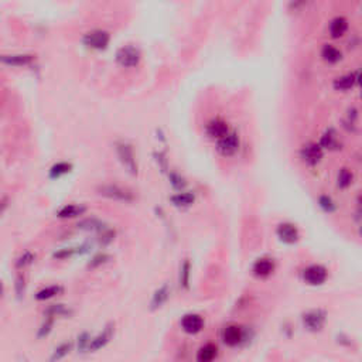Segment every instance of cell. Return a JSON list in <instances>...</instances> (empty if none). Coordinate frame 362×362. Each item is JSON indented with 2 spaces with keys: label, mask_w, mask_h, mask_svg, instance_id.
Here are the masks:
<instances>
[{
  "label": "cell",
  "mask_w": 362,
  "mask_h": 362,
  "mask_svg": "<svg viewBox=\"0 0 362 362\" xmlns=\"http://www.w3.org/2000/svg\"><path fill=\"white\" fill-rule=\"evenodd\" d=\"M98 192L102 197L115 199V201H122V203H132L135 199V195H133V192L130 191V190L116 184L101 185L98 188Z\"/></svg>",
  "instance_id": "obj_1"
},
{
  "label": "cell",
  "mask_w": 362,
  "mask_h": 362,
  "mask_svg": "<svg viewBox=\"0 0 362 362\" xmlns=\"http://www.w3.org/2000/svg\"><path fill=\"white\" fill-rule=\"evenodd\" d=\"M301 321H303V326L307 328L308 331L318 333L326 326L327 313L324 310H321V308H314V310H310L307 313H304L303 317H301Z\"/></svg>",
  "instance_id": "obj_2"
},
{
  "label": "cell",
  "mask_w": 362,
  "mask_h": 362,
  "mask_svg": "<svg viewBox=\"0 0 362 362\" xmlns=\"http://www.w3.org/2000/svg\"><path fill=\"white\" fill-rule=\"evenodd\" d=\"M328 279V270L321 265H310L303 270V280L310 286H321Z\"/></svg>",
  "instance_id": "obj_3"
},
{
  "label": "cell",
  "mask_w": 362,
  "mask_h": 362,
  "mask_svg": "<svg viewBox=\"0 0 362 362\" xmlns=\"http://www.w3.org/2000/svg\"><path fill=\"white\" fill-rule=\"evenodd\" d=\"M116 153L117 156H119L120 163L123 164V167L129 171V173H132V174H136L137 164L132 146L128 143H125V142H119V143H116Z\"/></svg>",
  "instance_id": "obj_4"
},
{
  "label": "cell",
  "mask_w": 362,
  "mask_h": 362,
  "mask_svg": "<svg viewBox=\"0 0 362 362\" xmlns=\"http://www.w3.org/2000/svg\"><path fill=\"white\" fill-rule=\"evenodd\" d=\"M116 61L117 64H120L122 67H126V68L136 67L140 61V51L133 46L120 47L116 53Z\"/></svg>",
  "instance_id": "obj_5"
},
{
  "label": "cell",
  "mask_w": 362,
  "mask_h": 362,
  "mask_svg": "<svg viewBox=\"0 0 362 362\" xmlns=\"http://www.w3.org/2000/svg\"><path fill=\"white\" fill-rule=\"evenodd\" d=\"M113 335H115V324H113V323H109V324L105 326V328H103L99 334L95 335V337L91 340L88 352H98L99 349L105 348L110 342V340L113 338Z\"/></svg>",
  "instance_id": "obj_6"
},
{
  "label": "cell",
  "mask_w": 362,
  "mask_h": 362,
  "mask_svg": "<svg viewBox=\"0 0 362 362\" xmlns=\"http://www.w3.org/2000/svg\"><path fill=\"white\" fill-rule=\"evenodd\" d=\"M244 338H245V333L240 326L231 324L222 330V342L228 347H238L239 344H242Z\"/></svg>",
  "instance_id": "obj_7"
},
{
  "label": "cell",
  "mask_w": 362,
  "mask_h": 362,
  "mask_svg": "<svg viewBox=\"0 0 362 362\" xmlns=\"http://www.w3.org/2000/svg\"><path fill=\"white\" fill-rule=\"evenodd\" d=\"M180 326H181L184 333L190 335H195L203 331V328H204V318L199 314L190 313V314H185L181 317Z\"/></svg>",
  "instance_id": "obj_8"
},
{
  "label": "cell",
  "mask_w": 362,
  "mask_h": 362,
  "mask_svg": "<svg viewBox=\"0 0 362 362\" xmlns=\"http://www.w3.org/2000/svg\"><path fill=\"white\" fill-rule=\"evenodd\" d=\"M84 43L91 48L95 50H103L109 44V33L105 30H92L85 34Z\"/></svg>",
  "instance_id": "obj_9"
},
{
  "label": "cell",
  "mask_w": 362,
  "mask_h": 362,
  "mask_svg": "<svg viewBox=\"0 0 362 362\" xmlns=\"http://www.w3.org/2000/svg\"><path fill=\"white\" fill-rule=\"evenodd\" d=\"M276 233L279 236V239L283 242V244H287V245H293L296 244L299 238H300V233H299V229L297 226L290 224V222H283L280 225L277 226L276 229Z\"/></svg>",
  "instance_id": "obj_10"
},
{
  "label": "cell",
  "mask_w": 362,
  "mask_h": 362,
  "mask_svg": "<svg viewBox=\"0 0 362 362\" xmlns=\"http://www.w3.org/2000/svg\"><path fill=\"white\" fill-rule=\"evenodd\" d=\"M239 147V139L235 133H228L226 136L218 140V150L224 156H232Z\"/></svg>",
  "instance_id": "obj_11"
},
{
  "label": "cell",
  "mask_w": 362,
  "mask_h": 362,
  "mask_svg": "<svg viewBox=\"0 0 362 362\" xmlns=\"http://www.w3.org/2000/svg\"><path fill=\"white\" fill-rule=\"evenodd\" d=\"M323 157L321 146L317 143H307L301 149V158L308 164H317Z\"/></svg>",
  "instance_id": "obj_12"
},
{
  "label": "cell",
  "mask_w": 362,
  "mask_h": 362,
  "mask_svg": "<svg viewBox=\"0 0 362 362\" xmlns=\"http://www.w3.org/2000/svg\"><path fill=\"white\" fill-rule=\"evenodd\" d=\"M274 270V262L270 258H260L255 262V265L252 267L253 274L256 277H267L273 273Z\"/></svg>",
  "instance_id": "obj_13"
},
{
  "label": "cell",
  "mask_w": 362,
  "mask_h": 362,
  "mask_svg": "<svg viewBox=\"0 0 362 362\" xmlns=\"http://www.w3.org/2000/svg\"><path fill=\"white\" fill-rule=\"evenodd\" d=\"M170 297V287L169 285H163L162 287H158L157 290L154 292L153 297H151L150 301V310H158L162 308L166 304V301L169 300Z\"/></svg>",
  "instance_id": "obj_14"
},
{
  "label": "cell",
  "mask_w": 362,
  "mask_h": 362,
  "mask_svg": "<svg viewBox=\"0 0 362 362\" xmlns=\"http://www.w3.org/2000/svg\"><path fill=\"white\" fill-rule=\"evenodd\" d=\"M218 347L208 342L197 351V362H214L218 358Z\"/></svg>",
  "instance_id": "obj_15"
},
{
  "label": "cell",
  "mask_w": 362,
  "mask_h": 362,
  "mask_svg": "<svg viewBox=\"0 0 362 362\" xmlns=\"http://www.w3.org/2000/svg\"><path fill=\"white\" fill-rule=\"evenodd\" d=\"M207 133L211 137L222 139L229 133V129H228L226 122H224L222 119H212L211 122H208L207 125Z\"/></svg>",
  "instance_id": "obj_16"
},
{
  "label": "cell",
  "mask_w": 362,
  "mask_h": 362,
  "mask_svg": "<svg viewBox=\"0 0 362 362\" xmlns=\"http://www.w3.org/2000/svg\"><path fill=\"white\" fill-rule=\"evenodd\" d=\"M85 212V207L82 205H76V204H67L61 207L58 211H57V217L58 218H75V217H79Z\"/></svg>",
  "instance_id": "obj_17"
},
{
  "label": "cell",
  "mask_w": 362,
  "mask_h": 362,
  "mask_svg": "<svg viewBox=\"0 0 362 362\" xmlns=\"http://www.w3.org/2000/svg\"><path fill=\"white\" fill-rule=\"evenodd\" d=\"M348 30V21L344 17H335L330 24V34L334 38H340Z\"/></svg>",
  "instance_id": "obj_18"
},
{
  "label": "cell",
  "mask_w": 362,
  "mask_h": 362,
  "mask_svg": "<svg viewBox=\"0 0 362 362\" xmlns=\"http://www.w3.org/2000/svg\"><path fill=\"white\" fill-rule=\"evenodd\" d=\"M72 351V344L68 341L61 342L60 345H57L54 348V351L51 352L50 355V362H60L62 361L65 356H68Z\"/></svg>",
  "instance_id": "obj_19"
},
{
  "label": "cell",
  "mask_w": 362,
  "mask_h": 362,
  "mask_svg": "<svg viewBox=\"0 0 362 362\" xmlns=\"http://www.w3.org/2000/svg\"><path fill=\"white\" fill-rule=\"evenodd\" d=\"M61 293H62L61 286H58V285L47 286V287H44V289H41V290H38V292L35 293V300H38V301L50 300V299H53V297H55V296H58V294H61Z\"/></svg>",
  "instance_id": "obj_20"
},
{
  "label": "cell",
  "mask_w": 362,
  "mask_h": 362,
  "mask_svg": "<svg viewBox=\"0 0 362 362\" xmlns=\"http://www.w3.org/2000/svg\"><path fill=\"white\" fill-rule=\"evenodd\" d=\"M33 55L28 54H14V55H5L2 58V61L5 64H9V65H27L30 62L33 61Z\"/></svg>",
  "instance_id": "obj_21"
},
{
  "label": "cell",
  "mask_w": 362,
  "mask_h": 362,
  "mask_svg": "<svg viewBox=\"0 0 362 362\" xmlns=\"http://www.w3.org/2000/svg\"><path fill=\"white\" fill-rule=\"evenodd\" d=\"M190 276H191V265H190V260H184L183 265L180 266V276H178L180 286H183L184 289H188V286H190Z\"/></svg>",
  "instance_id": "obj_22"
},
{
  "label": "cell",
  "mask_w": 362,
  "mask_h": 362,
  "mask_svg": "<svg viewBox=\"0 0 362 362\" xmlns=\"http://www.w3.org/2000/svg\"><path fill=\"white\" fill-rule=\"evenodd\" d=\"M170 199L173 205H176V207H188L194 203L195 197L191 192H178L176 195H173Z\"/></svg>",
  "instance_id": "obj_23"
},
{
  "label": "cell",
  "mask_w": 362,
  "mask_h": 362,
  "mask_svg": "<svg viewBox=\"0 0 362 362\" xmlns=\"http://www.w3.org/2000/svg\"><path fill=\"white\" fill-rule=\"evenodd\" d=\"M78 228L87 229V231H98V232H101V231L105 229V225H103L102 221H99V219L87 218L78 224Z\"/></svg>",
  "instance_id": "obj_24"
},
{
  "label": "cell",
  "mask_w": 362,
  "mask_h": 362,
  "mask_svg": "<svg viewBox=\"0 0 362 362\" xmlns=\"http://www.w3.org/2000/svg\"><path fill=\"white\" fill-rule=\"evenodd\" d=\"M321 55L323 58L328 62H337L341 60V51L337 50L335 47H333V46H330V44H326V46L323 47Z\"/></svg>",
  "instance_id": "obj_25"
},
{
  "label": "cell",
  "mask_w": 362,
  "mask_h": 362,
  "mask_svg": "<svg viewBox=\"0 0 362 362\" xmlns=\"http://www.w3.org/2000/svg\"><path fill=\"white\" fill-rule=\"evenodd\" d=\"M44 314L47 317H67V315L71 314V310L67 308L64 304H53L44 311Z\"/></svg>",
  "instance_id": "obj_26"
},
{
  "label": "cell",
  "mask_w": 362,
  "mask_h": 362,
  "mask_svg": "<svg viewBox=\"0 0 362 362\" xmlns=\"http://www.w3.org/2000/svg\"><path fill=\"white\" fill-rule=\"evenodd\" d=\"M354 82H355V79H354V76L352 75L340 76V78L335 79L334 88L340 89V91H347V89H349L354 85Z\"/></svg>",
  "instance_id": "obj_27"
},
{
  "label": "cell",
  "mask_w": 362,
  "mask_h": 362,
  "mask_svg": "<svg viewBox=\"0 0 362 362\" xmlns=\"http://www.w3.org/2000/svg\"><path fill=\"white\" fill-rule=\"evenodd\" d=\"M53 326H54V317H47L40 326L38 331H37V338H40V340L41 338H46L51 333Z\"/></svg>",
  "instance_id": "obj_28"
},
{
  "label": "cell",
  "mask_w": 362,
  "mask_h": 362,
  "mask_svg": "<svg viewBox=\"0 0 362 362\" xmlns=\"http://www.w3.org/2000/svg\"><path fill=\"white\" fill-rule=\"evenodd\" d=\"M91 335L88 333H82V334L78 335L76 338V348H78V352H87L89 349V344H91Z\"/></svg>",
  "instance_id": "obj_29"
},
{
  "label": "cell",
  "mask_w": 362,
  "mask_h": 362,
  "mask_svg": "<svg viewBox=\"0 0 362 362\" xmlns=\"http://www.w3.org/2000/svg\"><path fill=\"white\" fill-rule=\"evenodd\" d=\"M69 170H71V164L57 163V164H54L53 167H51V170H50V176H51L53 178L60 177V176H62V174H67Z\"/></svg>",
  "instance_id": "obj_30"
},
{
  "label": "cell",
  "mask_w": 362,
  "mask_h": 362,
  "mask_svg": "<svg viewBox=\"0 0 362 362\" xmlns=\"http://www.w3.org/2000/svg\"><path fill=\"white\" fill-rule=\"evenodd\" d=\"M318 205L321 207V210L323 211H326V212H334L335 211V203L333 201V199L330 198V197H327V195H321L320 198H318Z\"/></svg>",
  "instance_id": "obj_31"
},
{
  "label": "cell",
  "mask_w": 362,
  "mask_h": 362,
  "mask_svg": "<svg viewBox=\"0 0 362 362\" xmlns=\"http://www.w3.org/2000/svg\"><path fill=\"white\" fill-rule=\"evenodd\" d=\"M351 183H352V174H351L347 169H342V170L340 171V174H338V187L345 188V187H348Z\"/></svg>",
  "instance_id": "obj_32"
},
{
  "label": "cell",
  "mask_w": 362,
  "mask_h": 362,
  "mask_svg": "<svg viewBox=\"0 0 362 362\" xmlns=\"http://www.w3.org/2000/svg\"><path fill=\"white\" fill-rule=\"evenodd\" d=\"M321 147H327V149H335L337 147V139L333 132H328L324 136L321 137V142H320Z\"/></svg>",
  "instance_id": "obj_33"
},
{
  "label": "cell",
  "mask_w": 362,
  "mask_h": 362,
  "mask_svg": "<svg viewBox=\"0 0 362 362\" xmlns=\"http://www.w3.org/2000/svg\"><path fill=\"white\" fill-rule=\"evenodd\" d=\"M34 255L31 252H24L23 255H21L20 258L17 259V262H16V266L17 267H24V266H28V265H31L33 262H34Z\"/></svg>",
  "instance_id": "obj_34"
},
{
  "label": "cell",
  "mask_w": 362,
  "mask_h": 362,
  "mask_svg": "<svg viewBox=\"0 0 362 362\" xmlns=\"http://www.w3.org/2000/svg\"><path fill=\"white\" fill-rule=\"evenodd\" d=\"M24 293H26V280H24L23 274H19L16 279V294L19 299H21V297H24Z\"/></svg>",
  "instance_id": "obj_35"
},
{
  "label": "cell",
  "mask_w": 362,
  "mask_h": 362,
  "mask_svg": "<svg viewBox=\"0 0 362 362\" xmlns=\"http://www.w3.org/2000/svg\"><path fill=\"white\" fill-rule=\"evenodd\" d=\"M109 260V256L106 255V253H99V255H96L95 258H92V260L89 262V267H98L101 266V265H103V263H106Z\"/></svg>",
  "instance_id": "obj_36"
},
{
  "label": "cell",
  "mask_w": 362,
  "mask_h": 362,
  "mask_svg": "<svg viewBox=\"0 0 362 362\" xmlns=\"http://www.w3.org/2000/svg\"><path fill=\"white\" fill-rule=\"evenodd\" d=\"M113 236H115V233L112 232L110 229H103V231H101V238H99V242L102 244V245H106V244H109V242H112L113 240Z\"/></svg>",
  "instance_id": "obj_37"
},
{
  "label": "cell",
  "mask_w": 362,
  "mask_h": 362,
  "mask_svg": "<svg viewBox=\"0 0 362 362\" xmlns=\"http://www.w3.org/2000/svg\"><path fill=\"white\" fill-rule=\"evenodd\" d=\"M170 180H171V184L174 185L176 188H183V187L185 185L184 180L180 177L178 174H174V173L170 176Z\"/></svg>",
  "instance_id": "obj_38"
},
{
  "label": "cell",
  "mask_w": 362,
  "mask_h": 362,
  "mask_svg": "<svg viewBox=\"0 0 362 362\" xmlns=\"http://www.w3.org/2000/svg\"><path fill=\"white\" fill-rule=\"evenodd\" d=\"M76 251L75 249H62L61 252H55L54 253V258H57V259H65V258H69L72 253H75Z\"/></svg>",
  "instance_id": "obj_39"
},
{
  "label": "cell",
  "mask_w": 362,
  "mask_h": 362,
  "mask_svg": "<svg viewBox=\"0 0 362 362\" xmlns=\"http://www.w3.org/2000/svg\"><path fill=\"white\" fill-rule=\"evenodd\" d=\"M358 82H359V84L362 85V72H361V75H359V78H358Z\"/></svg>",
  "instance_id": "obj_40"
}]
</instances>
